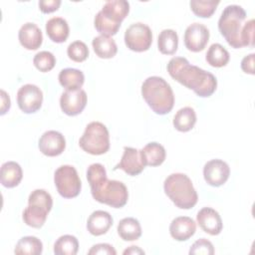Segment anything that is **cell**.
Masks as SVG:
<instances>
[{"label": "cell", "instance_id": "obj_1", "mask_svg": "<svg viewBox=\"0 0 255 255\" xmlns=\"http://www.w3.org/2000/svg\"><path fill=\"white\" fill-rule=\"evenodd\" d=\"M167 72L172 79L192 90L198 97H210L216 90L217 80L213 74L190 65L183 57H174L167 64Z\"/></svg>", "mask_w": 255, "mask_h": 255}, {"label": "cell", "instance_id": "obj_2", "mask_svg": "<svg viewBox=\"0 0 255 255\" xmlns=\"http://www.w3.org/2000/svg\"><path fill=\"white\" fill-rule=\"evenodd\" d=\"M141 95L148 107L157 115H166L173 108V92L163 78L157 76L146 78L141 85Z\"/></svg>", "mask_w": 255, "mask_h": 255}, {"label": "cell", "instance_id": "obj_3", "mask_svg": "<svg viewBox=\"0 0 255 255\" xmlns=\"http://www.w3.org/2000/svg\"><path fill=\"white\" fill-rule=\"evenodd\" d=\"M165 194L181 209L192 208L198 200V195L193 187L191 179L184 173H172L163 183Z\"/></svg>", "mask_w": 255, "mask_h": 255}, {"label": "cell", "instance_id": "obj_4", "mask_svg": "<svg viewBox=\"0 0 255 255\" xmlns=\"http://www.w3.org/2000/svg\"><path fill=\"white\" fill-rule=\"evenodd\" d=\"M245 10L239 5H228L218 20V29L226 42L233 48H242V32L246 19Z\"/></svg>", "mask_w": 255, "mask_h": 255}, {"label": "cell", "instance_id": "obj_5", "mask_svg": "<svg viewBox=\"0 0 255 255\" xmlns=\"http://www.w3.org/2000/svg\"><path fill=\"white\" fill-rule=\"evenodd\" d=\"M53 206L51 194L45 189H35L28 198V206L23 211L24 222L33 228H41Z\"/></svg>", "mask_w": 255, "mask_h": 255}, {"label": "cell", "instance_id": "obj_6", "mask_svg": "<svg viewBox=\"0 0 255 255\" xmlns=\"http://www.w3.org/2000/svg\"><path fill=\"white\" fill-rule=\"evenodd\" d=\"M91 192L94 199L114 208L125 206L128 198V188L122 181L108 178L91 187Z\"/></svg>", "mask_w": 255, "mask_h": 255}, {"label": "cell", "instance_id": "obj_7", "mask_svg": "<svg viewBox=\"0 0 255 255\" xmlns=\"http://www.w3.org/2000/svg\"><path fill=\"white\" fill-rule=\"evenodd\" d=\"M82 149L93 155L106 153L110 148V135L107 127L100 122H92L79 139Z\"/></svg>", "mask_w": 255, "mask_h": 255}, {"label": "cell", "instance_id": "obj_8", "mask_svg": "<svg viewBox=\"0 0 255 255\" xmlns=\"http://www.w3.org/2000/svg\"><path fill=\"white\" fill-rule=\"evenodd\" d=\"M54 182L59 194L64 198H74L79 195L82 182L76 168L72 165H61L54 173Z\"/></svg>", "mask_w": 255, "mask_h": 255}, {"label": "cell", "instance_id": "obj_9", "mask_svg": "<svg viewBox=\"0 0 255 255\" xmlns=\"http://www.w3.org/2000/svg\"><path fill=\"white\" fill-rule=\"evenodd\" d=\"M125 43L127 47L134 52H144L152 43L150 28L140 22L131 24L125 32Z\"/></svg>", "mask_w": 255, "mask_h": 255}, {"label": "cell", "instance_id": "obj_10", "mask_svg": "<svg viewBox=\"0 0 255 255\" xmlns=\"http://www.w3.org/2000/svg\"><path fill=\"white\" fill-rule=\"evenodd\" d=\"M43 102V93L39 87L32 84L22 86L17 92V104L25 114H33L40 110Z\"/></svg>", "mask_w": 255, "mask_h": 255}, {"label": "cell", "instance_id": "obj_11", "mask_svg": "<svg viewBox=\"0 0 255 255\" xmlns=\"http://www.w3.org/2000/svg\"><path fill=\"white\" fill-rule=\"evenodd\" d=\"M87 105V94L84 90H66L61 95L60 107L68 116H77Z\"/></svg>", "mask_w": 255, "mask_h": 255}, {"label": "cell", "instance_id": "obj_12", "mask_svg": "<svg viewBox=\"0 0 255 255\" xmlns=\"http://www.w3.org/2000/svg\"><path fill=\"white\" fill-rule=\"evenodd\" d=\"M209 30L200 23L189 25L184 32V45L191 52H200L207 45Z\"/></svg>", "mask_w": 255, "mask_h": 255}, {"label": "cell", "instance_id": "obj_13", "mask_svg": "<svg viewBox=\"0 0 255 255\" xmlns=\"http://www.w3.org/2000/svg\"><path fill=\"white\" fill-rule=\"evenodd\" d=\"M230 174L228 164L221 159H211L203 167V176L205 181L211 186H221L224 184Z\"/></svg>", "mask_w": 255, "mask_h": 255}, {"label": "cell", "instance_id": "obj_14", "mask_svg": "<svg viewBox=\"0 0 255 255\" xmlns=\"http://www.w3.org/2000/svg\"><path fill=\"white\" fill-rule=\"evenodd\" d=\"M38 146L43 154L47 156H57L64 151L66 140L61 132L48 130L41 135Z\"/></svg>", "mask_w": 255, "mask_h": 255}, {"label": "cell", "instance_id": "obj_15", "mask_svg": "<svg viewBox=\"0 0 255 255\" xmlns=\"http://www.w3.org/2000/svg\"><path fill=\"white\" fill-rule=\"evenodd\" d=\"M145 165L142 162L140 152L136 148L125 146L124 147V154L120 162L115 166V169H123L126 173L131 176H135L139 174Z\"/></svg>", "mask_w": 255, "mask_h": 255}, {"label": "cell", "instance_id": "obj_16", "mask_svg": "<svg viewBox=\"0 0 255 255\" xmlns=\"http://www.w3.org/2000/svg\"><path fill=\"white\" fill-rule=\"evenodd\" d=\"M196 220L199 227L210 235H218L223 228L219 213L211 207L201 208L196 215Z\"/></svg>", "mask_w": 255, "mask_h": 255}, {"label": "cell", "instance_id": "obj_17", "mask_svg": "<svg viewBox=\"0 0 255 255\" xmlns=\"http://www.w3.org/2000/svg\"><path fill=\"white\" fill-rule=\"evenodd\" d=\"M20 44L27 50H37L43 42V35L40 28L31 22L21 26L18 32Z\"/></svg>", "mask_w": 255, "mask_h": 255}, {"label": "cell", "instance_id": "obj_18", "mask_svg": "<svg viewBox=\"0 0 255 255\" xmlns=\"http://www.w3.org/2000/svg\"><path fill=\"white\" fill-rule=\"evenodd\" d=\"M129 11V4L126 0H110L106 2L100 13L110 22L120 25L122 21L128 16Z\"/></svg>", "mask_w": 255, "mask_h": 255}, {"label": "cell", "instance_id": "obj_19", "mask_svg": "<svg viewBox=\"0 0 255 255\" xmlns=\"http://www.w3.org/2000/svg\"><path fill=\"white\" fill-rule=\"evenodd\" d=\"M196 231V224L194 220L187 216H179L174 218L169 226V233L171 237L177 241H186Z\"/></svg>", "mask_w": 255, "mask_h": 255}, {"label": "cell", "instance_id": "obj_20", "mask_svg": "<svg viewBox=\"0 0 255 255\" xmlns=\"http://www.w3.org/2000/svg\"><path fill=\"white\" fill-rule=\"evenodd\" d=\"M113 225L112 215L104 210L94 211L88 218L87 229L88 231L95 236H100L109 231Z\"/></svg>", "mask_w": 255, "mask_h": 255}, {"label": "cell", "instance_id": "obj_21", "mask_svg": "<svg viewBox=\"0 0 255 255\" xmlns=\"http://www.w3.org/2000/svg\"><path fill=\"white\" fill-rule=\"evenodd\" d=\"M23 177L21 166L15 161H6L1 165L0 180L3 186L13 188L17 186Z\"/></svg>", "mask_w": 255, "mask_h": 255}, {"label": "cell", "instance_id": "obj_22", "mask_svg": "<svg viewBox=\"0 0 255 255\" xmlns=\"http://www.w3.org/2000/svg\"><path fill=\"white\" fill-rule=\"evenodd\" d=\"M68 22L62 17H53L46 23V33L55 43H63L69 36Z\"/></svg>", "mask_w": 255, "mask_h": 255}, {"label": "cell", "instance_id": "obj_23", "mask_svg": "<svg viewBox=\"0 0 255 255\" xmlns=\"http://www.w3.org/2000/svg\"><path fill=\"white\" fill-rule=\"evenodd\" d=\"M142 162L144 165L157 166L160 165L165 159V149L158 142L152 141L143 146L139 150Z\"/></svg>", "mask_w": 255, "mask_h": 255}, {"label": "cell", "instance_id": "obj_24", "mask_svg": "<svg viewBox=\"0 0 255 255\" xmlns=\"http://www.w3.org/2000/svg\"><path fill=\"white\" fill-rule=\"evenodd\" d=\"M96 55L102 59H111L116 56L118 47L115 40L109 36L100 35L93 39L92 42Z\"/></svg>", "mask_w": 255, "mask_h": 255}, {"label": "cell", "instance_id": "obj_25", "mask_svg": "<svg viewBox=\"0 0 255 255\" xmlns=\"http://www.w3.org/2000/svg\"><path fill=\"white\" fill-rule=\"evenodd\" d=\"M118 234L125 241H134L141 236L139 222L132 217H126L118 224Z\"/></svg>", "mask_w": 255, "mask_h": 255}, {"label": "cell", "instance_id": "obj_26", "mask_svg": "<svg viewBox=\"0 0 255 255\" xmlns=\"http://www.w3.org/2000/svg\"><path fill=\"white\" fill-rule=\"evenodd\" d=\"M59 82L66 90H78L83 86L85 76L83 72L78 69L66 68L60 72Z\"/></svg>", "mask_w": 255, "mask_h": 255}, {"label": "cell", "instance_id": "obj_27", "mask_svg": "<svg viewBox=\"0 0 255 255\" xmlns=\"http://www.w3.org/2000/svg\"><path fill=\"white\" fill-rule=\"evenodd\" d=\"M196 123V114L191 107H184L177 111L173 118V126L179 131L192 129Z\"/></svg>", "mask_w": 255, "mask_h": 255}, {"label": "cell", "instance_id": "obj_28", "mask_svg": "<svg viewBox=\"0 0 255 255\" xmlns=\"http://www.w3.org/2000/svg\"><path fill=\"white\" fill-rule=\"evenodd\" d=\"M158 50L164 55H173L177 51L178 36L172 29L162 30L157 38Z\"/></svg>", "mask_w": 255, "mask_h": 255}, {"label": "cell", "instance_id": "obj_29", "mask_svg": "<svg viewBox=\"0 0 255 255\" xmlns=\"http://www.w3.org/2000/svg\"><path fill=\"white\" fill-rule=\"evenodd\" d=\"M229 53L228 51L220 44H212L206 52V61L207 63L215 68H221L227 65L229 62Z\"/></svg>", "mask_w": 255, "mask_h": 255}, {"label": "cell", "instance_id": "obj_30", "mask_svg": "<svg viewBox=\"0 0 255 255\" xmlns=\"http://www.w3.org/2000/svg\"><path fill=\"white\" fill-rule=\"evenodd\" d=\"M43 251V244L40 239L35 236L22 237L16 244L15 254H28L39 255Z\"/></svg>", "mask_w": 255, "mask_h": 255}, {"label": "cell", "instance_id": "obj_31", "mask_svg": "<svg viewBox=\"0 0 255 255\" xmlns=\"http://www.w3.org/2000/svg\"><path fill=\"white\" fill-rule=\"evenodd\" d=\"M78 250L79 242L73 235H63L54 244V253L56 255H76Z\"/></svg>", "mask_w": 255, "mask_h": 255}, {"label": "cell", "instance_id": "obj_32", "mask_svg": "<svg viewBox=\"0 0 255 255\" xmlns=\"http://www.w3.org/2000/svg\"><path fill=\"white\" fill-rule=\"evenodd\" d=\"M218 0H191L189 2L192 12L201 18H209L215 12Z\"/></svg>", "mask_w": 255, "mask_h": 255}, {"label": "cell", "instance_id": "obj_33", "mask_svg": "<svg viewBox=\"0 0 255 255\" xmlns=\"http://www.w3.org/2000/svg\"><path fill=\"white\" fill-rule=\"evenodd\" d=\"M33 64L40 72L45 73L51 71L54 68L56 64V59L51 52L41 51L35 55L33 59Z\"/></svg>", "mask_w": 255, "mask_h": 255}, {"label": "cell", "instance_id": "obj_34", "mask_svg": "<svg viewBox=\"0 0 255 255\" xmlns=\"http://www.w3.org/2000/svg\"><path fill=\"white\" fill-rule=\"evenodd\" d=\"M67 54L74 62H84L89 56L88 46L82 41H75L68 46Z\"/></svg>", "mask_w": 255, "mask_h": 255}, {"label": "cell", "instance_id": "obj_35", "mask_svg": "<svg viewBox=\"0 0 255 255\" xmlns=\"http://www.w3.org/2000/svg\"><path fill=\"white\" fill-rule=\"evenodd\" d=\"M189 254L190 255H213L214 254V248L212 243L205 239L201 238L195 241L190 249H189Z\"/></svg>", "mask_w": 255, "mask_h": 255}, {"label": "cell", "instance_id": "obj_36", "mask_svg": "<svg viewBox=\"0 0 255 255\" xmlns=\"http://www.w3.org/2000/svg\"><path fill=\"white\" fill-rule=\"evenodd\" d=\"M254 45V19H250L245 22L242 32V46H253Z\"/></svg>", "mask_w": 255, "mask_h": 255}, {"label": "cell", "instance_id": "obj_37", "mask_svg": "<svg viewBox=\"0 0 255 255\" xmlns=\"http://www.w3.org/2000/svg\"><path fill=\"white\" fill-rule=\"evenodd\" d=\"M89 255H116L117 251L115 248L108 243H99L94 245L88 252Z\"/></svg>", "mask_w": 255, "mask_h": 255}, {"label": "cell", "instance_id": "obj_38", "mask_svg": "<svg viewBox=\"0 0 255 255\" xmlns=\"http://www.w3.org/2000/svg\"><path fill=\"white\" fill-rule=\"evenodd\" d=\"M60 5V0H41L39 2V8L43 13H52L57 11Z\"/></svg>", "mask_w": 255, "mask_h": 255}, {"label": "cell", "instance_id": "obj_39", "mask_svg": "<svg viewBox=\"0 0 255 255\" xmlns=\"http://www.w3.org/2000/svg\"><path fill=\"white\" fill-rule=\"evenodd\" d=\"M254 57L255 55L252 53L242 59L241 69L244 73L254 75Z\"/></svg>", "mask_w": 255, "mask_h": 255}, {"label": "cell", "instance_id": "obj_40", "mask_svg": "<svg viewBox=\"0 0 255 255\" xmlns=\"http://www.w3.org/2000/svg\"><path fill=\"white\" fill-rule=\"evenodd\" d=\"M1 101H2V104H1V115H4L9 109H10V98L9 96L6 94L5 91L1 90Z\"/></svg>", "mask_w": 255, "mask_h": 255}, {"label": "cell", "instance_id": "obj_41", "mask_svg": "<svg viewBox=\"0 0 255 255\" xmlns=\"http://www.w3.org/2000/svg\"><path fill=\"white\" fill-rule=\"evenodd\" d=\"M124 254H144V251L137 246H129L128 249L124 251Z\"/></svg>", "mask_w": 255, "mask_h": 255}]
</instances>
